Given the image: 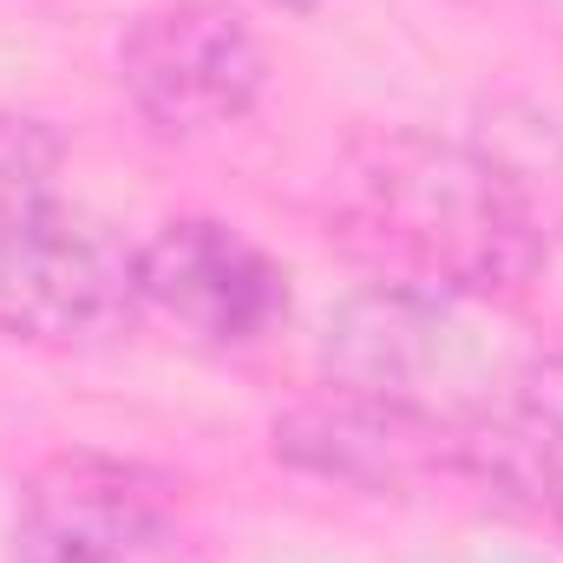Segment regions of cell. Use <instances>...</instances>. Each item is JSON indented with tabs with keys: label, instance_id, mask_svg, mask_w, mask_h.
I'll return each mask as SVG.
<instances>
[{
	"label": "cell",
	"instance_id": "cell-1",
	"mask_svg": "<svg viewBox=\"0 0 563 563\" xmlns=\"http://www.w3.org/2000/svg\"><path fill=\"white\" fill-rule=\"evenodd\" d=\"M321 217L380 288L407 295L498 301L551 263L538 190L505 157L413 125L347 144L328 170Z\"/></svg>",
	"mask_w": 563,
	"mask_h": 563
},
{
	"label": "cell",
	"instance_id": "cell-2",
	"mask_svg": "<svg viewBox=\"0 0 563 563\" xmlns=\"http://www.w3.org/2000/svg\"><path fill=\"white\" fill-rule=\"evenodd\" d=\"M144 314L139 243L79 203L0 223V334L26 347H92Z\"/></svg>",
	"mask_w": 563,
	"mask_h": 563
},
{
	"label": "cell",
	"instance_id": "cell-3",
	"mask_svg": "<svg viewBox=\"0 0 563 563\" xmlns=\"http://www.w3.org/2000/svg\"><path fill=\"white\" fill-rule=\"evenodd\" d=\"M119 92L157 139H210L243 125L269 92V46L223 0H164L125 20Z\"/></svg>",
	"mask_w": 563,
	"mask_h": 563
},
{
	"label": "cell",
	"instance_id": "cell-4",
	"mask_svg": "<svg viewBox=\"0 0 563 563\" xmlns=\"http://www.w3.org/2000/svg\"><path fill=\"white\" fill-rule=\"evenodd\" d=\"M276 459L347 485V492H426V485H478V426L445 420L432 407L328 380L276 413Z\"/></svg>",
	"mask_w": 563,
	"mask_h": 563
},
{
	"label": "cell",
	"instance_id": "cell-5",
	"mask_svg": "<svg viewBox=\"0 0 563 563\" xmlns=\"http://www.w3.org/2000/svg\"><path fill=\"white\" fill-rule=\"evenodd\" d=\"M177 485L144 459L66 445L20 478L13 563H170Z\"/></svg>",
	"mask_w": 563,
	"mask_h": 563
},
{
	"label": "cell",
	"instance_id": "cell-6",
	"mask_svg": "<svg viewBox=\"0 0 563 563\" xmlns=\"http://www.w3.org/2000/svg\"><path fill=\"white\" fill-rule=\"evenodd\" d=\"M139 295L144 314L217 354L263 347L288 321V269L223 217L157 223L139 243Z\"/></svg>",
	"mask_w": 563,
	"mask_h": 563
},
{
	"label": "cell",
	"instance_id": "cell-7",
	"mask_svg": "<svg viewBox=\"0 0 563 563\" xmlns=\"http://www.w3.org/2000/svg\"><path fill=\"white\" fill-rule=\"evenodd\" d=\"M478 485L563 538V354L531 347L478 426Z\"/></svg>",
	"mask_w": 563,
	"mask_h": 563
},
{
	"label": "cell",
	"instance_id": "cell-8",
	"mask_svg": "<svg viewBox=\"0 0 563 563\" xmlns=\"http://www.w3.org/2000/svg\"><path fill=\"white\" fill-rule=\"evenodd\" d=\"M59 170H66V139L46 119H33V112H7L0 106V223L53 203L59 197Z\"/></svg>",
	"mask_w": 563,
	"mask_h": 563
},
{
	"label": "cell",
	"instance_id": "cell-9",
	"mask_svg": "<svg viewBox=\"0 0 563 563\" xmlns=\"http://www.w3.org/2000/svg\"><path fill=\"white\" fill-rule=\"evenodd\" d=\"M263 7H276V13H314L321 0H263Z\"/></svg>",
	"mask_w": 563,
	"mask_h": 563
}]
</instances>
